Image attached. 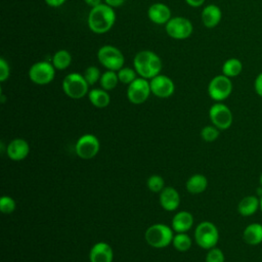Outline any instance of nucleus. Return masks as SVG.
<instances>
[{"mask_svg": "<svg viewBox=\"0 0 262 262\" xmlns=\"http://www.w3.org/2000/svg\"><path fill=\"white\" fill-rule=\"evenodd\" d=\"M116 21V13L113 7L105 3H101L92 7L87 18L89 29L96 34L108 32Z\"/></svg>", "mask_w": 262, "mask_h": 262, "instance_id": "1", "label": "nucleus"}, {"mask_svg": "<svg viewBox=\"0 0 262 262\" xmlns=\"http://www.w3.org/2000/svg\"><path fill=\"white\" fill-rule=\"evenodd\" d=\"M134 70L144 79H152L162 71V60L150 50H141L136 53L133 59Z\"/></svg>", "mask_w": 262, "mask_h": 262, "instance_id": "2", "label": "nucleus"}, {"mask_svg": "<svg viewBox=\"0 0 262 262\" xmlns=\"http://www.w3.org/2000/svg\"><path fill=\"white\" fill-rule=\"evenodd\" d=\"M173 229L162 223H157L150 225L145 233H144V238L145 242L152 248H165L169 246L174 237L173 234Z\"/></svg>", "mask_w": 262, "mask_h": 262, "instance_id": "3", "label": "nucleus"}, {"mask_svg": "<svg viewBox=\"0 0 262 262\" xmlns=\"http://www.w3.org/2000/svg\"><path fill=\"white\" fill-rule=\"evenodd\" d=\"M62 90L71 98L79 99L88 94L89 84L83 75L79 73H70L62 80Z\"/></svg>", "mask_w": 262, "mask_h": 262, "instance_id": "4", "label": "nucleus"}, {"mask_svg": "<svg viewBox=\"0 0 262 262\" xmlns=\"http://www.w3.org/2000/svg\"><path fill=\"white\" fill-rule=\"evenodd\" d=\"M194 239L202 249L210 250L214 248L219 239L216 225L210 221L201 222L194 230Z\"/></svg>", "mask_w": 262, "mask_h": 262, "instance_id": "5", "label": "nucleus"}, {"mask_svg": "<svg viewBox=\"0 0 262 262\" xmlns=\"http://www.w3.org/2000/svg\"><path fill=\"white\" fill-rule=\"evenodd\" d=\"M97 58L101 66L110 71H119L123 68L125 58L120 49L113 45H103L97 51Z\"/></svg>", "mask_w": 262, "mask_h": 262, "instance_id": "6", "label": "nucleus"}, {"mask_svg": "<svg viewBox=\"0 0 262 262\" xmlns=\"http://www.w3.org/2000/svg\"><path fill=\"white\" fill-rule=\"evenodd\" d=\"M232 92V82L230 78L226 77L225 75H217L215 76L208 85V93L209 96L217 101L220 102L226 99Z\"/></svg>", "mask_w": 262, "mask_h": 262, "instance_id": "7", "label": "nucleus"}, {"mask_svg": "<svg viewBox=\"0 0 262 262\" xmlns=\"http://www.w3.org/2000/svg\"><path fill=\"white\" fill-rule=\"evenodd\" d=\"M55 70L53 64L48 61H38L30 68L29 78L37 85H46L54 79Z\"/></svg>", "mask_w": 262, "mask_h": 262, "instance_id": "8", "label": "nucleus"}, {"mask_svg": "<svg viewBox=\"0 0 262 262\" xmlns=\"http://www.w3.org/2000/svg\"><path fill=\"white\" fill-rule=\"evenodd\" d=\"M165 29L171 38L177 40L188 38L193 30L191 21L183 16L171 17V19L165 25Z\"/></svg>", "mask_w": 262, "mask_h": 262, "instance_id": "9", "label": "nucleus"}, {"mask_svg": "<svg viewBox=\"0 0 262 262\" xmlns=\"http://www.w3.org/2000/svg\"><path fill=\"white\" fill-rule=\"evenodd\" d=\"M151 93L150 85L147 79L136 78L127 88V98L133 104L143 103Z\"/></svg>", "mask_w": 262, "mask_h": 262, "instance_id": "10", "label": "nucleus"}, {"mask_svg": "<svg viewBox=\"0 0 262 262\" xmlns=\"http://www.w3.org/2000/svg\"><path fill=\"white\" fill-rule=\"evenodd\" d=\"M209 117L212 124L219 130L228 129L233 121L231 111L227 105L221 102H216L210 107Z\"/></svg>", "mask_w": 262, "mask_h": 262, "instance_id": "11", "label": "nucleus"}, {"mask_svg": "<svg viewBox=\"0 0 262 262\" xmlns=\"http://www.w3.org/2000/svg\"><path fill=\"white\" fill-rule=\"evenodd\" d=\"M99 147L100 143L95 135L84 134L77 140L75 150L79 158L83 160H89L98 154Z\"/></svg>", "mask_w": 262, "mask_h": 262, "instance_id": "12", "label": "nucleus"}, {"mask_svg": "<svg viewBox=\"0 0 262 262\" xmlns=\"http://www.w3.org/2000/svg\"><path fill=\"white\" fill-rule=\"evenodd\" d=\"M149 85L151 93L160 98L170 97L175 90V85L173 81L169 77L161 74L150 79Z\"/></svg>", "mask_w": 262, "mask_h": 262, "instance_id": "13", "label": "nucleus"}, {"mask_svg": "<svg viewBox=\"0 0 262 262\" xmlns=\"http://www.w3.org/2000/svg\"><path fill=\"white\" fill-rule=\"evenodd\" d=\"M29 152L30 145L25 139L21 138L11 140L6 147V154L12 161H21L28 157Z\"/></svg>", "mask_w": 262, "mask_h": 262, "instance_id": "14", "label": "nucleus"}, {"mask_svg": "<svg viewBox=\"0 0 262 262\" xmlns=\"http://www.w3.org/2000/svg\"><path fill=\"white\" fill-rule=\"evenodd\" d=\"M147 16L156 25H166L171 19V10L164 3H154L147 9Z\"/></svg>", "mask_w": 262, "mask_h": 262, "instance_id": "15", "label": "nucleus"}, {"mask_svg": "<svg viewBox=\"0 0 262 262\" xmlns=\"http://www.w3.org/2000/svg\"><path fill=\"white\" fill-rule=\"evenodd\" d=\"M114 252L111 246L106 243H96L90 250V262H113Z\"/></svg>", "mask_w": 262, "mask_h": 262, "instance_id": "16", "label": "nucleus"}, {"mask_svg": "<svg viewBox=\"0 0 262 262\" xmlns=\"http://www.w3.org/2000/svg\"><path fill=\"white\" fill-rule=\"evenodd\" d=\"M160 204L166 211H175L180 205V195L178 191L171 186L164 187L160 192Z\"/></svg>", "mask_w": 262, "mask_h": 262, "instance_id": "17", "label": "nucleus"}, {"mask_svg": "<svg viewBox=\"0 0 262 262\" xmlns=\"http://www.w3.org/2000/svg\"><path fill=\"white\" fill-rule=\"evenodd\" d=\"M222 17V12L219 6L215 4H209L205 6L201 13L202 23L206 28L212 29L218 26Z\"/></svg>", "mask_w": 262, "mask_h": 262, "instance_id": "18", "label": "nucleus"}, {"mask_svg": "<svg viewBox=\"0 0 262 262\" xmlns=\"http://www.w3.org/2000/svg\"><path fill=\"white\" fill-rule=\"evenodd\" d=\"M193 224V217L187 211H180L172 219V229L175 232H186Z\"/></svg>", "mask_w": 262, "mask_h": 262, "instance_id": "19", "label": "nucleus"}, {"mask_svg": "<svg viewBox=\"0 0 262 262\" xmlns=\"http://www.w3.org/2000/svg\"><path fill=\"white\" fill-rule=\"evenodd\" d=\"M244 241L251 246H256L262 243V224L251 223L243 232Z\"/></svg>", "mask_w": 262, "mask_h": 262, "instance_id": "20", "label": "nucleus"}, {"mask_svg": "<svg viewBox=\"0 0 262 262\" xmlns=\"http://www.w3.org/2000/svg\"><path fill=\"white\" fill-rule=\"evenodd\" d=\"M260 208V199L255 195H247L243 198L238 205L237 211L242 216H251Z\"/></svg>", "mask_w": 262, "mask_h": 262, "instance_id": "21", "label": "nucleus"}, {"mask_svg": "<svg viewBox=\"0 0 262 262\" xmlns=\"http://www.w3.org/2000/svg\"><path fill=\"white\" fill-rule=\"evenodd\" d=\"M208 186V180L205 175L203 174H194L188 178L186 181V189L192 193L198 194L202 193L206 190Z\"/></svg>", "mask_w": 262, "mask_h": 262, "instance_id": "22", "label": "nucleus"}, {"mask_svg": "<svg viewBox=\"0 0 262 262\" xmlns=\"http://www.w3.org/2000/svg\"><path fill=\"white\" fill-rule=\"evenodd\" d=\"M88 98L90 102L95 107H98V108H103L107 106L111 101V97L107 91L104 89H97V88L91 89L88 92Z\"/></svg>", "mask_w": 262, "mask_h": 262, "instance_id": "23", "label": "nucleus"}, {"mask_svg": "<svg viewBox=\"0 0 262 262\" xmlns=\"http://www.w3.org/2000/svg\"><path fill=\"white\" fill-rule=\"evenodd\" d=\"M243 71V62L235 57L228 58L222 66V74L228 78L238 76Z\"/></svg>", "mask_w": 262, "mask_h": 262, "instance_id": "24", "label": "nucleus"}, {"mask_svg": "<svg viewBox=\"0 0 262 262\" xmlns=\"http://www.w3.org/2000/svg\"><path fill=\"white\" fill-rule=\"evenodd\" d=\"M72 62V55L66 49H60L52 56V64L56 70H66Z\"/></svg>", "mask_w": 262, "mask_h": 262, "instance_id": "25", "label": "nucleus"}, {"mask_svg": "<svg viewBox=\"0 0 262 262\" xmlns=\"http://www.w3.org/2000/svg\"><path fill=\"white\" fill-rule=\"evenodd\" d=\"M100 86L102 89L108 91V90H113L119 83V78H118V74L115 71H110L107 70L106 72H104L99 80Z\"/></svg>", "mask_w": 262, "mask_h": 262, "instance_id": "26", "label": "nucleus"}, {"mask_svg": "<svg viewBox=\"0 0 262 262\" xmlns=\"http://www.w3.org/2000/svg\"><path fill=\"white\" fill-rule=\"evenodd\" d=\"M174 248L179 252H186L191 247V238L185 232H177L172 241Z\"/></svg>", "mask_w": 262, "mask_h": 262, "instance_id": "27", "label": "nucleus"}, {"mask_svg": "<svg viewBox=\"0 0 262 262\" xmlns=\"http://www.w3.org/2000/svg\"><path fill=\"white\" fill-rule=\"evenodd\" d=\"M118 78H119V82L123 83V84H127L129 85L130 83H132L135 79H136V74L137 72L131 68H122L118 71Z\"/></svg>", "mask_w": 262, "mask_h": 262, "instance_id": "28", "label": "nucleus"}, {"mask_svg": "<svg viewBox=\"0 0 262 262\" xmlns=\"http://www.w3.org/2000/svg\"><path fill=\"white\" fill-rule=\"evenodd\" d=\"M147 187L152 192H161L164 189L165 181L160 175H151L146 181Z\"/></svg>", "mask_w": 262, "mask_h": 262, "instance_id": "29", "label": "nucleus"}, {"mask_svg": "<svg viewBox=\"0 0 262 262\" xmlns=\"http://www.w3.org/2000/svg\"><path fill=\"white\" fill-rule=\"evenodd\" d=\"M86 82L90 85H94L97 81L100 80V71L98 68L94 67V66H90L88 67L85 71H84V74H83Z\"/></svg>", "mask_w": 262, "mask_h": 262, "instance_id": "30", "label": "nucleus"}, {"mask_svg": "<svg viewBox=\"0 0 262 262\" xmlns=\"http://www.w3.org/2000/svg\"><path fill=\"white\" fill-rule=\"evenodd\" d=\"M218 136H219V129L214 125L206 126L201 131V137L203 138V140L207 142H212L216 140Z\"/></svg>", "mask_w": 262, "mask_h": 262, "instance_id": "31", "label": "nucleus"}, {"mask_svg": "<svg viewBox=\"0 0 262 262\" xmlns=\"http://www.w3.org/2000/svg\"><path fill=\"white\" fill-rule=\"evenodd\" d=\"M16 204L15 201L8 196V195H3L0 199V210L4 214H10L15 210Z\"/></svg>", "mask_w": 262, "mask_h": 262, "instance_id": "32", "label": "nucleus"}, {"mask_svg": "<svg viewBox=\"0 0 262 262\" xmlns=\"http://www.w3.org/2000/svg\"><path fill=\"white\" fill-rule=\"evenodd\" d=\"M224 261H225V257L223 252L216 247L210 249L206 255V262H224Z\"/></svg>", "mask_w": 262, "mask_h": 262, "instance_id": "33", "label": "nucleus"}, {"mask_svg": "<svg viewBox=\"0 0 262 262\" xmlns=\"http://www.w3.org/2000/svg\"><path fill=\"white\" fill-rule=\"evenodd\" d=\"M9 66L4 58H0V81L4 82L9 77Z\"/></svg>", "mask_w": 262, "mask_h": 262, "instance_id": "34", "label": "nucleus"}, {"mask_svg": "<svg viewBox=\"0 0 262 262\" xmlns=\"http://www.w3.org/2000/svg\"><path fill=\"white\" fill-rule=\"evenodd\" d=\"M254 89L255 92L262 97V72L260 74H258V76L256 77L255 81H254Z\"/></svg>", "mask_w": 262, "mask_h": 262, "instance_id": "35", "label": "nucleus"}, {"mask_svg": "<svg viewBox=\"0 0 262 262\" xmlns=\"http://www.w3.org/2000/svg\"><path fill=\"white\" fill-rule=\"evenodd\" d=\"M125 1H126V0H104L105 4L110 5V6H111V7H113V8L121 6L122 4H124V2H125Z\"/></svg>", "mask_w": 262, "mask_h": 262, "instance_id": "36", "label": "nucleus"}, {"mask_svg": "<svg viewBox=\"0 0 262 262\" xmlns=\"http://www.w3.org/2000/svg\"><path fill=\"white\" fill-rule=\"evenodd\" d=\"M46 2L47 5L51 6V7H58L61 6L67 0H44Z\"/></svg>", "mask_w": 262, "mask_h": 262, "instance_id": "37", "label": "nucleus"}, {"mask_svg": "<svg viewBox=\"0 0 262 262\" xmlns=\"http://www.w3.org/2000/svg\"><path fill=\"white\" fill-rule=\"evenodd\" d=\"M185 2H186L189 6L199 7V6H201V5L204 4L205 0H185Z\"/></svg>", "mask_w": 262, "mask_h": 262, "instance_id": "38", "label": "nucleus"}, {"mask_svg": "<svg viewBox=\"0 0 262 262\" xmlns=\"http://www.w3.org/2000/svg\"><path fill=\"white\" fill-rule=\"evenodd\" d=\"M84 1H85V3H86L87 5H89L91 8H92V7H95V6L99 5V4H101V0H84Z\"/></svg>", "mask_w": 262, "mask_h": 262, "instance_id": "39", "label": "nucleus"}, {"mask_svg": "<svg viewBox=\"0 0 262 262\" xmlns=\"http://www.w3.org/2000/svg\"><path fill=\"white\" fill-rule=\"evenodd\" d=\"M260 210L262 211V195H261V198H260Z\"/></svg>", "mask_w": 262, "mask_h": 262, "instance_id": "40", "label": "nucleus"}, {"mask_svg": "<svg viewBox=\"0 0 262 262\" xmlns=\"http://www.w3.org/2000/svg\"><path fill=\"white\" fill-rule=\"evenodd\" d=\"M260 184H261V186H262V174H261V176H260Z\"/></svg>", "mask_w": 262, "mask_h": 262, "instance_id": "41", "label": "nucleus"}]
</instances>
